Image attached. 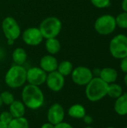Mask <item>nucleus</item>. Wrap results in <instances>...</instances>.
Segmentation results:
<instances>
[{"mask_svg": "<svg viewBox=\"0 0 127 128\" xmlns=\"http://www.w3.org/2000/svg\"><path fill=\"white\" fill-rule=\"evenodd\" d=\"M22 101L25 107L35 110L40 109L44 104V94L39 86L28 84L22 88Z\"/></svg>", "mask_w": 127, "mask_h": 128, "instance_id": "1", "label": "nucleus"}, {"mask_svg": "<svg viewBox=\"0 0 127 128\" xmlns=\"http://www.w3.org/2000/svg\"><path fill=\"white\" fill-rule=\"evenodd\" d=\"M109 84L103 81L100 77H93V79L86 85L85 94L88 100L97 102L102 100L107 95Z\"/></svg>", "mask_w": 127, "mask_h": 128, "instance_id": "2", "label": "nucleus"}, {"mask_svg": "<svg viewBox=\"0 0 127 128\" xmlns=\"http://www.w3.org/2000/svg\"><path fill=\"white\" fill-rule=\"evenodd\" d=\"M27 70L22 65L14 64L5 74L4 82L10 88H19L25 85L26 81Z\"/></svg>", "mask_w": 127, "mask_h": 128, "instance_id": "3", "label": "nucleus"}, {"mask_svg": "<svg viewBox=\"0 0 127 128\" xmlns=\"http://www.w3.org/2000/svg\"><path fill=\"white\" fill-rule=\"evenodd\" d=\"M62 28L61 21L56 16H49L45 18L40 24L39 29L42 36L45 39L56 38Z\"/></svg>", "mask_w": 127, "mask_h": 128, "instance_id": "4", "label": "nucleus"}, {"mask_svg": "<svg viewBox=\"0 0 127 128\" xmlns=\"http://www.w3.org/2000/svg\"><path fill=\"white\" fill-rule=\"evenodd\" d=\"M1 28L4 35L7 40V44L10 46L13 45L14 41L20 36V26L18 22L12 16H7L3 20Z\"/></svg>", "mask_w": 127, "mask_h": 128, "instance_id": "5", "label": "nucleus"}, {"mask_svg": "<svg viewBox=\"0 0 127 128\" xmlns=\"http://www.w3.org/2000/svg\"><path fill=\"white\" fill-rule=\"evenodd\" d=\"M109 51L111 55L118 59L127 56V36L123 34L115 36L110 41Z\"/></svg>", "mask_w": 127, "mask_h": 128, "instance_id": "6", "label": "nucleus"}, {"mask_svg": "<svg viewBox=\"0 0 127 128\" xmlns=\"http://www.w3.org/2000/svg\"><path fill=\"white\" fill-rule=\"evenodd\" d=\"M117 24L115 17L110 14H105L98 17L94 23L96 32L101 35L112 34L116 28Z\"/></svg>", "mask_w": 127, "mask_h": 128, "instance_id": "7", "label": "nucleus"}, {"mask_svg": "<svg viewBox=\"0 0 127 128\" xmlns=\"http://www.w3.org/2000/svg\"><path fill=\"white\" fill-rule=\"evenodd\" d=\"M70 75L73 82L78 86H86L94 77L92 70L85 66L73 68Z\"/></svg>", "mask_w": 127, "mask_h": 128, "instance_id": "8", "label": "nucleus"}, {"mask_svg": "<svg viewBox=\"0 0 127 128\" xmlns=\"http://www.w3.org/2000/svg\"><path fill=\"white\" fill-rule=\"evenodd\" d=\"M47 73L40 67H32L27 70L26 81L28 84L40 86L46 82Z\"/></svg>", "mask_w": 127, "mask_h": 128, "instance_id": "9", "label": "nucleus"}, {"mask_svg": "<svg viewBox=\"0 0 127 128\" xmlns=\"http://www.w3.org/2000/svg\"><path fill=\"white\" fill-rule=\"evenodd\" d=\"M49 89L54 92H58L63 89L65 84V78L58 70L47 74L46 82Z\"/></svg>", "mask_w": 127, "mask_h": 128, "instance_id": "10", "label": "nucleus"}, {"mask_svg": "<svg viewBox=\"0 0 127 128\" xmlns=\"http://www.w3.org/2000/svg\"><path fill=\"white\" fill-rule=\"evenodd\" d=\"M23 42L28 46H37L43 41V36L39 29L36 27H30L26 28L22 34Z\"/></svg>", "mask_w": 127, "mask_h": 128, "instance_id": "11", "label": "nucleus"}, {"mask_svg": "<svg viewBox=\"0 0 127 128\" xmlns=\"http://www.w3.org/2000/svg\"><path fill=\"white\" fill-rule=\"evenodd\" d=\"M65 116V111L62 105L58 103L53 104L48 110L47 120L49 123L56 125L64 122Z\"/></svg>", "mask_w": 127, "mask_h": 128, "instance_id": "12", "label": "nucleus"}, {"mask_svg": "<svg viewBox=\"0 0 127 128\" xmlns=\"http://www.w3.org/2000/svg\"><path fill=\"white\" fill-rule=\"evenodd\" d=\"M58 65V60L53 55H46L40 61V68L47 74L57 70Z\"/></svg>", "mask_w": 127, "mask_h": 128, "instance_id": "13", "label": "nucleus"}, {"mask_svg": "<svg viewBox=\"0 0 127 128\" xmlns=\"http://www.w3.org/2000/svg\"><path fill=\"white\" fill-rule=\"evenodd\" d=\"M118 72L115 69L112 68H105L100 70L99 77L108 84L114 83L118 79Z\"/></svg>", "mask_w": 127, "mask_h": 128, "instance_id": "14", "label": "nucleus"}, {"mask_svg": "<svg viewBox=\"0 0 127 128\" xmlns=\"http://www.w3.org/2000/svg\"><path fill=\"white\" fill-rule=\"evenodd\" d=\"M9 112L13 118L24 117L25 114V106L20 100H16L9 105Z\"/></svg>", "mask_w": 127, "mask_h": 128, "instance_id": "15", "label": "nucleus"}, {"mask_svg": "<svg viewBox=\"0 0 127 128\" xmlns=\"http://www.w3.org/2000/svg\"><path fill=\"white\" fill-rule=\"evenodd\" d=\"M67 114L70 117L76 119H82L86 115L85 108L79 104L72 105L67 110Z\"/></svg>", "mask_w": 127, "mask_h": 128, "instance_id": "16", "label": "nucleus"}, {"mask_svg": "<svg viewBox=\"0 0 127 128\" xmlns=\"http://www.w3.org/2000/svg\"><path fill=\"white\" fill-rule=\"evenodd\" d=\"M115 110L120 116L127 115V94H121L115 103Z\"/></svg>", "mask_w": 127, "mask_h": 128, "instance_id": "17", "label": "nucleus"}, {"mask_svg": "<svg viewBox=\"0 0 127 128\" xmlns=\"http://www.w3.org/2000/svg\"><path fill=\"white\" fill-rule=\"evenodd\" d=\"M46 40L45 42V48L49 54L54 56L60 52L61 45L60 41L56 38H49Z\"/></svg>", "mask_w": 127, "mask_h": 128, "instance_id": "18", "label": "nucleus"}, {"mask_svg": "<svg viewBox=\"0 0 127 128\" xmlns=\"http://www.w3.org/2000/svg\"><path fill=\"white\" fill-rule=\"evenodd\" d=\"M12 59L15 64L22 65L27 60V52L22 47L16 48L12 52Z\"/></svg>", "mask_w": 127, "mask_h": 128, "instance_id": "19", "label": "nucleus"}, {"mask_svg": "<svg viewBox=\"0 0 127 128\" xmlns=\"http://www.w3.org/2000/svg\"><path fill=\"white\" fill-rule=\"evenodd\" d=\"M73 70V65L72 62L67 60L62 61L60 63H58V68H57V70L64 77L70 75Z\"/></svg>", "mask_w": 127, "mask_h": 128, "instance_id": "20", "label": "nucleus"}, {"mask_svg": "<svg viewBox=\"0 0 127 128\" xmlns=\"http://www.w3.org/2000/svg\"><path fill=\"white\" fill-rule=\"evenodd\" d=\"M8 128H29V122L25 117L13 118L7 124Z\"/></svg>", "mask_w": 127, "mask_h": 128, "instance_id": "21", "label": "nucleus"}, {"mask_svg": "<svg viewBox=\"0 0 127 128\" xmlns=\"http://www.w3.org/2000/svg\"><path fill=\"white\" fill-rule=\"evenodd\" d=\"M121 94H123V89L122 87L116 83H111L108 86L107 89V95L112 98H118Z\"/></svg>", "mask_w": 127, "mask_h": 128, "instance_id": "22", "label": "nucleus"}, {"mask_svg": "<svg viewBox=\"0 0 127 128\" xmlns=\"http://www.w3.org/2000/svg\"><path fill=\"white\" fill-rule=\"evenodd\" d=\"M0 97H1V101L3 103V104H5V105H10L13 101H14V96L13 95V94L8 91H4V92H2L1 94H0Z\"/></svg>", "mask_w": 127, "mask_h": 128, "instance_id": "23", "label": "nucleus"}, {"mask_svg": "<svg viewBox=\"0 0 127 128\" xmlns=\"http://www.w3.org/2000/svg\"><path fill=\"white\" fill-rule=\"evenodd\" d=\"M116 24L121 28H127V12L121 13L115 17Z\"/></svg>", "mask_w": 127, "mask_h": 128, "instance_id": "24", "label": "nucleus"}, {"mask_svg": "<svg viewBox=\"0 0 127 128\" xmlns=\"http://www.w3.org/2000/svg\"><path fill=\"white\" fill-rule=\"evenodd\" d=\"M94 6L97 8H105L110 5V0H90Z\"/></svg>", "mask_w": 127, "mask_h": 128, "instance_id": "25", "label": "nucleus"}, {"mask_svg": "<svg viewBox=\"0 0 127 128\" xmlns=\"http://www.w3.org/2000/svg\"><path fill=\"white\" fill-rule=\"evenodd\" d=\"M13 118V117L12 116L9 111H3L0 114V121L7 124H8L12 121Z\"/></svg>", "mask_w": 127, "mask_h": 128, "instance_id": "26", "label": "nucleus"}, {"mask_svg": "<svg viewBox=\"0 0 127 128\" xmlns=\"http://www.w3.org/2000/svg\"><path fill=\"white\" fill-rule=\"evenodd\" d=\"M121 69L123 72L127 74V56L121 59Z\"/></svg>", "mask_w": 127, "mask_h": 128, "instance_id": "27", "label": "nucleus"}, {"mask_svg": "<svg viewBox=\"0 0 127 128\" xmlns=\"http://www.w3.org/2000/svg\"><path fill=\"white\" fill-rule=\"evenodd\" d=\"M55 128H73V127L69 123L62 122L55 125Z\"/></svg>", "mask_w": 127, "mask_h": 128, "instance_id": "28", "label": "nucleus"}, {"mask_svg": "<svg viewBox=\"0 0 127 128\" xmlns=\"http://www.w3.org/2000/svg\"><path fill=\"white\" fill-rule=\"evenodd\" d=\"M82 119H83L84 122H85V124H92L93 122H94L93 118H92L91 116H88V115H85Z\"/></svg>", "mask_w": 127, "mask_h": 128, "instance_id": "29", "label": "nucleus"}, {"mask_svg": "<svg viewBox=\"0 0 127 128\" xmlns=\"http://www.w3.org/2000/svg\"><path fill=\"white\" fill-rule=\"evenodd\" d=\"M55 128V125L52 124H51V123H49V122H48L43 124L41 126V128Z\"/></svg>", "mask_w": 127, "mask_h": 128, "instance_id": "30", "label": "nucleus"}, {"mask_svg": "<svg viewBox=\"0 0 127 128\" xmlns=\"http://www.w3.org/2000/svg\"><path fill=\"white\" fill-rule=\"evenodd\" d=\"M121 8L124 12H127V0H123L121 3Z\"/></svg>", "mask_w": 127, "mask_h": 128, "instance_id": "31", "label": "nucleus"}, {"mask_svg": "<svg viewBox=\"0 0 127 128\" xmlns=\"http://www.w3.org/2000/svg\"><path fill=\"white\" fill-rule=\"evenodd\" d=\"M0 128H7V124L0 121Z\"/></svg>", "mask_w": 127, "mask_h": 128, "instance_id": "32", "label": "nucleus"}, {"mask_svg": "<svg viewBox=\"0 0 127 128\" xmlns=\"http://www.w3.org/2000/svg\"><path fill=\"white\" fill-rule=\"evenodd\" d=\"M124 82H125L126 86H127V74H126V75L124 76Z\"/></svg>", "mask_w": 127, "mask_h": 128, "instance_id": "33", "label": "nucleus"}, {"mask_svg": "<svg viewBox=\"0 0 127 128\" xmlns=\"http://www.w3.org/2000/svg\"><path fill=\"white\" fill-rule=\"evenodd\" d=\"M2 105H3V103H2L1 99V97H0V109H1V107L2 106Z\"/></svg>", "mask_w": 127, "mask_h": 128, "instance_id": "34", "label": "nucleus"}, {"mask_svg": "<svg viewBox=\"0 0 127 128\" xmlns=\"http://www.w3.org/2000/svg\"><path fill=\"white\" fill-rule=\"evenodd\" d=\"M85 128H93L92 127H91V126H88V127H86Z\"/></svg>", "mask_w": 127, "mask_h": 128, "instance_id": "35", "label": "nucleus"}, {"mask_svg": "<svg viewBox=\"0 0 127 128\" xmlns=\"http://www.w3.org/2000/svg\"><path fill=\"white\" fill-rule=\"evenodd\" d=\"M113 128V127H108V128Z\"/></svg>", "mask_w": 127, "mask_h": 128, "instance_id": "36", "label": "nucleus"}, {"mask_svg": "<svg viewBox=\"0 0 127 128\" xmlns=\"http://www.w3.org/2000/svg\"><path fill=\"white\" fill-rule=\"evenodd\" d=\"M127 128V127H126V128Z\"/></svg>", "mask_w": 127, "mask_h": 128, "instance_id": "37", "label": "nucleus"}]
</instances>
